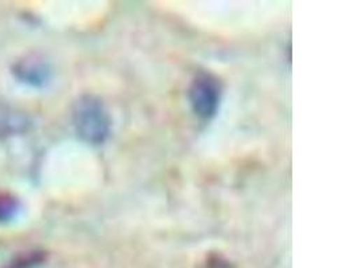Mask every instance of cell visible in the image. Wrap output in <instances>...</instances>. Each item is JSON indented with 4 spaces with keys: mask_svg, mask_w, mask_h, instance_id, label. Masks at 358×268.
Masks as SVG:
<instances>
[{
    "mask_svg": "<svg viewBox=\"0 0 358 268\" xmlns=\"http://www.w3.org/2000/svg\"><path fill=\"white\" fill-rule=\"evenodd\" d=\"M73 125L85 142L99 145L109 137L112 121L101 100L92 96H83L74 103Z\"/></svg>",
    "mask_w": 358,
    "mask_h": 268,
    "instance_id": "obj_1",
    "label": "cell"
},
{
    "mask_svg": "<svg viewBox=\"0 0 358 268\" xmlns=\"http://www.w3.org/2000/svg\"><path fill=\"white\" fill-rule=\"evenodd\" d=\"M222 96L219 81L210 74H199L189 87V100L196 116L210 119L216 114Z\"/></svg>",
    "mask_w": 358,
    "mask_h": 268,
    "instance_id": "obj_2",
    "label": "cell"
},
{
    "mask_svg": "<svg viewBox=\"0 0 358 268\" xmlns=\"http://www.w3.org/2000/svg\"><path fill=\"white\" fill-rule=\"evenodd\" d=\"M13 71L19 82L36 89L46 87L51 80V68L49 65L36 57H29L17 61Z\"/></svg>",
    "mask_w": 358,
    "mask_h": 268,
    "instance_id": "obj_3",
    "label": "cell"
},
{
    "mask_svg": "<svg viewBox=\"0 0 358 268\" xmlns=\"http://www.w3.org/2000/svg\"><path fill=\"white\" fill-rule=\"evenodd\" d=\"M30 126V121L22 112L0 103V137H10L24 133Z\"/></svg>",
    "mask_w": 358,
    "mask_h": 268,
    "instance_id": "obj_4",
    "label": "cell"
},
{
    "mask_svg": "<svg viewBox=\"0 0 358 268\" xmlns=\"http://www.w3.org/2000/svg\"><path fill=\"white\" fill-rule=\"evenodd\" d=\"M20 202L10 193H0V223H8L17 218Z\"/></svg>",
    "mask_w": 358,
    "mask_h": 268,
    "instance_id": "obj_5",
    "label": "cell"
},
{
    "mask_svg": "<svg viewBox=\"0 0 358 268\" xmlns=\"http://www.w3.org/2000/svg\"><path fill=\"white\" fill-rule=\"evenodd\" d=\"M42 260H43V255L39 252H34V253L20 256L7 268H34L39 266L42 263Z\"/></svg>",
    "mask_w": 358,
    "mask_h": 268,
    "instance_id": "obj_6",
    "label": "cell"
}]
</instances>
